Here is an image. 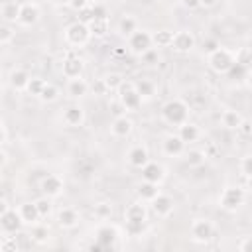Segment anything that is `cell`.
<instances>
[{"mask_svg": "<svg viewBox=\"0 0 252 252\" xmlns=\"http://www.w3.org/2000/svg\"><path fill=\"white\" fill-rule=\"evenodd\" d=\"M14 37V32L8 26H0V43H8Z\"/></svg>", "mask_w": 252, "mask_h": 252, "instance_id": "f907efd6", "label": "cell"}, {"mask_svg": "<svg viewBox=\"0 0 252 252\" xmlns=\"http://www.w3.org/2000/svg\"><path fill=\"white\" fill-rule=\"evenodd\" d=\"M8 209H10V207H8V203H6L4 199H0V217H2V215H4Z\"/></svg>", "mask_w": 252, "mask_h": 252, "instance_id": "6f0895ef", "label": "cell"}, {"mask_svg": "<svg viewBox=\"0 0 252 252\" xmlns=\"http://www.w3.org/2000/svg\"><path fill=\"white\" fill-rule=\"evenodd\" d=\"M106 8L100 6V4H94L93 6V20H106Z\"/></svg>", "mask_w": 252, "mask_h": 252, "instance_id": "7dc6e473", "label": "cell"}, {"mask_svg": "<svg viewBox=\"0 0 252 252\" xmlns=\"http://www.w3.org/2000/svg\"><path fill=\"white\" fill-rule=\"evenodd\" d=\"M140 57H142V61H144L146 65H154V63L158 61V51H154V49L150 47V49H148V51H144Z\"/></svg>", "mask_w": 252, "mask_h": 252, "instance_id": "f6af8a7d", "label": "cell"}, {"mask_svg": "<svg viewBox=\"0 0 252 252\" xmlns=\"http://www.w3.org/2000/svg\"><path fill=\"white\" fill-rule=\"evenodd\" d=\"M87 28H89L91 37H93V35H94V37H104V35L108 33V20H91V22L87 24Z\"/></svg>", "mask_w": 252, "mask_h": 252, "instance_id": "4316f807", "label": "cell"}, {"mask_svg": "<svg viewBox=\"0 0 252 252\" xmlns=\"http://www.w3.org/2000/svg\"><path fill=\"white\" fill-rule=\"evenodd\" d=\"M0 248H2V250H18V242H16V238H6V240L0 244Z\"/></svg>", "mask_w": 252, "mask_h": 252, "instance_id": "f5cc1de1", "label": "cell"}, {"mask_svg": "<svg viewBox=\"0 0 252 252\" xmlns=\"http://www.w3.org/2000/svg\"><path fill=\"white\" fill-rule=\"evenodd\" d=\"M236 132H238L242 138H250V132H252V124H250L248 120H242V122H240V126L236 128Z\"/></svg>", "mask_w": 252, "mask_h": 252, "instance_id": "c3c4849f", "label": "cell"}, {"mask_svg": "<svg viewBox=\"0 0 252 252\" xmlns=\"http://www.w3.org/2000/svg\"><path fill=\"white\" fill-rule=\"evenodd\" d=\"M4 163H6V154H4L2 150H0V167H2Z\"/></svg>", "mask_w": 252, "mask_h": 252, "instance_id": "94428289", "label": "cell"}, {"mask_svg": "<svg viewBox=\"0 0 252 252\" xmlns=\"http://www.w3.org/2000/svg\"><path fill=\"white\" fill-rule=\"evenodd\" d=\"M67 4H69V8H71V10L79 12V10L87 8V6L91 4V2H89V0H67Z\"/></svg>", "mask_w": 252, "mask_h": 252, "instance_id": "816d5d0a", "label": "cell"}, {"mask_svg": "<svg viewBox=\"0 0 252 252\" xmlns=\"http://www.w3.org/2000/svg\"><path fill=\"white\" fill-rule=\"evenodd\" d=\"M89 89H91V91H93V94H96V96H102V94H106V93H108V87L104 85V81H102V79L93 81V83L89 85Z\"/></svg>", "mask_w": 252, "mask_h": 252, "instance_id": "60d3db41", "label": "cell"}, {"mask_svg": "<svg viewBox=\"0 0 252 252\" xmlns=\"http://www.w3.org/2000/svg\"><path fill=\"white\" fill-rule=\"evenodd\" d=\"M161 116L167 124H173V126H179L183 122H187V116H189V106L179 100V98H171L167 100L163 106H161Z\"/></svg>", "mask_w": 252, "mask_h": 252, "instance_id": "6da1fadb", "label": "cell"}, {"mask_svg": "<svg viewBox=\"0 0 252 252\" xmlns=\"http://www.w3.org/2000/svg\"><path fill=\"white\" fill-rule=\"evenodd\" d=\"M136 91H138L142 100L144 98H152L156 94V85L152 81H140V83H136Z\"/></svg>", "mask_w": 252, "mask_h": 252, "instance_id": "d6a6232c", "label": "cell"}, {"mask_svg": "<svg viewBox=\"0 0 252 252\" xmlns=\"http://www.w3.org/2000/svg\"><path fill=\"white\" fill-rule=\"evenodd\" d=\"M67 93L69 96L73 98H79V96H85L89 93V85L81 79V77H75V79H69V85H67Z\"/></svg>", "mask_w": 252, "mask_h": 252, "instance_id": "7402d4cb", "label": "cell"}, {"mask_svg": "<svg viewBox=\"0 0 252 252\" xmlns=\"http://www.w3.org/2000/svg\"><path fill=\"white\" fill-rule=\"evenodd\" d=\"M158 193H159L158 183L144 181V183H140V185H138V197H140L142 201H152V199H154Z\"/></svg>", "mask_w": 252, "mask_h": 252, "instance_id": "83f0119b", "label": "cell"}, {"mask_svg": "<svg viewBox=\"0 0 252 252\" xmlns=\"http://www.w3.org/2000/svg\"><path fill=\"white\" fill-rule=\"evenodd\" d=\"M116 238H118V230H116L114 226H110V224H102V226L96 228L94 242L100 244L102 250H106V248H114Z\"/></svg>", "mask_w": 252, "mask_h": 252, "instance_id": "ba28073f", "label": "cell"}, {"mask_svg": "<svg viewBox=\"0 0 252 252\" xmlns=\"http://www.w3.org/2000/svg\"><path fill=\"white\" fill-rule=\"evenodd\" d=\"M140 169H142L144 181H150V183H159L163 179V175H165L161 163H158V161H146Z\"/></svg>", "mask_w": 252, "mask_h": 252, "instance_id": "7c38bea8", "label": "cell"}, {"mask_svg": "<svg viewBox=\"0 0 252 252\" xmlns=\"http://www.w3.org/2000/svg\"><path fill=\"white\" fill-rule=\"evenodd\" d=\"M61 71L67 79H75V77H81L83 73V61L79 55H75V51H67L65 57H63V65H61Z\"/></svg>", "mask_w": 252, "mask_h": 252, "instance_id": "52a82bcc", "label": "cell"}, {"mask_svg": "<svg viewBox=\"0 0 252 252\" xmlns=\"http://www.w3.org/2000/svg\"><path fill=\"white\" fill-rule=\"evenodd\" d=\"M0 177H2V173H0Z\"/></svg>", "mask_w": 252, "mask_h": 252, "instance_id": "6125c7cd", "label": "cell"}, {"mask_svg": "<svg viewBox=\"0 0 252 252\" xmlns=\"http://www.w3.org/2000/svg\"><path fill=\"white\" fill-rule=\"evenodd\" d=\"M65 39H67V43H71V45H75V47L85 45V43L91 39V33H89L87 24H81V22L71 24V26L65 30Z\"/></svg>", "mask_w": 252, "mask_h": 252, "instance_id": "5b68a950", "label": "cell"}, {"mask_svg": "<svg viewBox=\"0 0 252 252\" xmlns=\"http://www.w3.org/2000/svg\"><path fill=\"white\" fill-rule=\"evenodd\" d=\"M171 47L177 53H187L195 47V35L191 32H175L171 39Z\"/></svg>", "mask_w": 252, "mask_h": 252, "instance_id": "8fae6325", "label": "cell"}, {"mask_svg": "<svg viewBox=\"0 0 252 252\" xmlns=\"http://www.w3.org/2000/svg\"><path fill=\"white\" fill-rule=\"evenodd\" d=\"M250 57H252V55H250V49H248V47H242V49L234 55V61H236L238 65H242V67H246V69L250 71V61H252Z\"/></svg>", "mask_w": 252, "mask_h": 252, "instance_id": "8d00e7d4", "label": "cell"}, {"mask_svg": "<svg viewBox=\"0 0 252 252\" xmlns=\"http://www.w3.org/2000/svg\"><path fill=\"white\" fill-rule=\"evenodd\" d=\"M126 230H128V234L136 236L144 230V222H126Z\"/></svg>", "mask_w": 252, "mask_h": 252, "instance_id": "681fc988", "label": "cell"}, {"mask_svg": "<svg viewBox=\"0 0 252 252\" xmlns=\"http://www.w3.org/2000/svg\"><path fill=\"white\" fill-rule=\"evenodd\" d=\"M39 20V8L35 4H22L20 6V16H18V22L22 26H33L35 22Z\"/></svg>", "mask_w": 252, "mask_h": 252, "instance_id": "5bb4252c", "label": "cell"}, {"mask_svg": "<svg viewBox=\"0 0 252 252\" xmlns=\"http://www.w3.org/2000/svg\"><path fill=\"white\" fill-rule=\"evenodd\" d=\"M94 215H96L98 219H108V217L112 215L110 203H98V205H94Z\"/></svg>", "mask_w": 252, "mask_h": 252, "instance_id": "b9f144b4", "label": "cell"}, {"mask_svg": "<svg viewBox=\"0 0 252 252\" xmlns=\"http://www.w3.org/2000/svg\"><path fill=\"white\" fill-rule=\"evenodd\" d=\"M226 75H230L232 79L236 77V79L240 81V79H244V77L248 75V69H246V67H242V65H238V63L234 61V63H232V67H230V69L226 71Z\"/></svg>", "mask_w": 252, "mask_h": 252, "instance_id": "f35d334b", "label": "cell"}, {"mask_svg": "<svg viewBox=\"0 0 252 252\" xmlns=\"http://www.w3.org/2000/svg\"><path fill=\"white\" fill-rule=\"evenodd\" d=\"M185 144H191V142H197L199 140V128L191 122H183L179 124V134H177Z\"/></svg>", "mask_w": 252, "mask_h": 252, "instance_id": "603a6c76", "label": "cell"}, {"mask_svg": "<svg viewBox=\"0 0 252 252\" xmlns=\"http://www.w3.org/2000/svg\"><path fill=\"white\" fill-rule=\"evenodd\" d=\"M244 189L242 187H226L224 191H222V195H220V207L224 209V211H236V209H240V205L244 203Z\"/></svg>", "mask_w": 252, "mask_h": 252, "instance_id": "277c9868", "label": "cell"}, {"mask_svg": "<svg viewBox=\"0 0 252 252\" xmlns=\"http://www.w3.org/2000/svg\"><path fill=\"white\" fill-rule=\"evenodd\" d=\"M152 47V35L146 30H136L132 35H128V49L136 55H142Z\"/></svg>", "mask_w": 252, "mask_h": 252, "instance_id": "8992f818", "label": "cell"}, {"mask_svg": "<svg viewBox=\"0 0 252 252\" xmlns=\"http://www.w3.org/2000/svg\"><path fill=\"white\" fill-rule=\"evenodd\" d=\"M220 45H219V41L215 39V37H207L205 41H203V51L205 53H213L215 49H219Z\"/></svg>", "mask_w": 252, "mask_h": 252, "instance_id": "bcb514c9", "label": "cell"}, {"mask_svg": "<svg viewBox=\"0 0 252 252\" xmlns=\"http://www.w3.org/2000/svg\"><path fill=\"white\" fill-rule=\"evenodd\" d=\"M41 191L45 197H57L61 191H63V181L57 177V175H47L41 179Z\"/></svg>", "mask_w": 252, "mask_h": 252, "instance_id": "9a60e30c", "label": "cell"}, {"mask_svg": "<svg viewBox=\"0 0 252 252\" xmlns=\"http://www.w3.org/2000/svg\"><path fill=\"white\" fill-rule=\"evenodd\" d=\"M173 199L169 197V195H161V193H158L154 199H152V209H154V213L158 215V217H167L171 211H173Z\"/></svg>", "mask_w": 252, "mask_h": 252, "instance_id": "4fadbf2b", "label": "cell"}, {"mask_svg": "<svg viewBox=\"0 0 252 252\" xmlns=\"http://www.w3.org/2000/svg\"><path fill=\"white\" fill-rule=\"evenodd\" d=\"M33 203H35V207H37L39 217H47V215H49V211H51L49 197H41V199H37V201H33Z\"/></svg>", "mask_w": 252, "mask_h": 252, "instance_id": "ab89813d", "label": "cell"}, {"mask_svg": "<svg viewBox=\"0 0 252 252\" xmlns=\"http://www.w3.org/2000/svg\"><path fill=\"white\" fill-rule=\"evenodd\" d=\"M181 4L185 8H189V10H193V8H199L201 6V0H181Z\"/></svg>", "mask_w": 252, "mask_h": 252, "instance_id": "11a10c76", "label": "cell"}, {"mask_svg": "<svg viewBox=\"0 0 252 252\" xmlns=\"http://www.w3.org/2000/svg\"><path fill=\"white\" fill-rule=\"evenodd\" d=\"M32 240L37 242V244H43L47 238H49V228L45 224H35L33 222V228H32Z\"/></svg>", "mask_w": 252, "mask_h": 252, "instance_id": "836d02e7", "label": "cell"}, {"mask_svg": "<svg viewBox=\"0 0 252 252\" xmlns=\"http://www.w3.org/2000/svg\"><path fill=\"white\" fill-rule=\"evenodd\" d=\"M102 81H104V85L108 87V91H116L124 79H122V75H120V73H108Z\"/></svg>", "mask_w": 252, "mask_h": 252, "instance_id": "74e56055", "label": "cell"}, {"mask_svg": "<svg viewBox=\"0 0 252 252\" xmlns=\"http://www.w3.org/2000/svg\"><path fill=\"white\" fill-rule=\"evenodd\" d=\"M83 120H85V110H83L81 106L71 104L69 108H65V112H63V122H65L67 126H81Z\"/></svg>", "mask_w": 252, "mask_h": 252, "instance_id": "ac0fdd59", "label": "cell"}, {"mask_svg": "<svg viewBox=\"0 0 252 252\" xmlns=\"http://www.w3.org/2000/svg\"><path fill=\"white\" fill-rule=\"evenodd\" d=\"M77 222H79V215H77L75 209L65 207V209H61V211L57 213V224H59L61 228H73Z\"/></svg>", "mask_w": 252, "mask_h": 252, "instance_id": "d6986e66", "label": "cell"}, {"mask_svg": "<svg viewBox=\"0 0 252 252\" xmlns=\"http://www.w3.org/2000/svg\"><path fill=\"white\" fill-rule=\"evenodd\" d=\"M22 224H24V220H22V217H20L18 211L8 209V211L0 217V228H2L4 232H8V234L18 232V230L22 228Z\"/></svg>", "mask_w": 252, "mask_h": 252, "instance_id": "30bf717a", "label": "cell"}, {"mask_svg": "<svg viewBox=\"0 0 252 252\" xmlns=\"http://www.w3.org/2000/svg\"><path fill=\"white\" fill-rule=\"evenodd\" d=\"M18 213H20L22 220L28 222V224H33V222H37V219H39V213H37L35 203H24V205L18 209Z\"/></svg>", "mask_w": 252, "mask_h": 252, "instance_id": "484cf974", "label": "cell"}, {"mask_svg": "<svg viewBox=\"0 0 252 252\" xmlns=\"http://www.w3.org/2000/svg\"><path fill=\"white\" fill-rule=\"evenodd\" d=\"M205 159H207V154L201 152V150H189L185 154V161H187L189 167H199V165L205 163Z\"/></svg>", "mask_w": 252, "mask_h": 252, "instance_id": "1f68e13d", "label": "cell"}, {"mask_svg": "<svg viewBox=\"0 0 252 252\" xmlns=\"http://www.w3.org/2000/svg\"><path fill=\"white\" fill-rule=\"evenodd\" d=\"M128 161L132 167H142L146 161H150L148 158V150L144 146H134L130 152H128Z\"/></svg>", "mask_w": 252, "mask_h": 252, "instance_id": "44dd1931", "label": "cell"}, {"mask_svg": "<svg viewBox=\"0 0 252 252\" xmlns=\"http://www.w3.org/2000/svg\"><path fill=\"white\" fill-rule=\"evenodd\" d=\"M28 81H30V73L26 69H14L10 73V85L16 91H24L26 85H28Z\"/></svg>", "mask_w": 252, "mask_h": 252, "instance_id": "cb8c5ba5", "label": "cell"}, {"mask_svg": "<svg viewBox=\"0 0 252 252\" xmlns=\"http://www.w3.org/2000/svg\"><path fill=\"white\" fill-rule=\"evenodd\" d=\"M232 63H234V53L224 47H219L213 53H209V67L215 73H226L232 67Z\"/></svg>", "mask_w": 252, "mask_h": 252, "instance_id": "7a4b0ae2", "label": "cell"}, {"mask_svg": "<svg viewBox=\"0 0 252 252\" xmlns=\"http://www.w3.org/2000/svg\"><path fill=\"white\" fill-rule=\"evenodd\" d=\"M132 126H134L132 120L126 118V114H122V116H114V120L110 124V130H112V134L116 138H126L132 132Z\"/></svg>", "mask_w": 252, "mask_h": 252, "instance_id": "2e32d148", "label": "cell"}, {"mask_svg": "<svg viewBox=\"0 0 252 252\" xmlns=\"http://www.w3.org/2000/svg\"><path fill=\"white\" fill-rule=\"evenodd\" d=\"M4 140H6V132H4V128L0 126V146L4 144Z\"/></svg>", "mask_w": 252, "mask_h": 252, "instance_id": "91938a15", "label": "cell"}, {"mask_svg": "<svg viewBox=\"0 0 252 252\" xmlns=\"http://www.w3.org/2000/svg\"><path fill=\"white\" fill-rule=\"evenodd\" d=\"M248 248H250V236H244L242 242L238 244V250L240 252H248Z\"/></svg>", "mask_w": 252, "mask_h": 252, "instance_id": "9f6ffc18", "label": "cell"}, {"mask_svg": "<svg viewBox=\"0 0 252 252\" xmlns=\"http://www.w3.org/2000/svg\"><path fill=\"white\" fill-rule=\"evenodd\" d=\"M124 110H126V108L122 106V102H120V100H118V102H114V104H110V112H112L114 116H122V114H124Z\"/></svg>", "mask_w": 252, "mask_h": 252, "instance_id": "db71d44e", "label": "cell"}, {"mask_svg": "<svg viewBox=\"0 0 252 252\" xmlns=\"http://www.w3.org/2000/svg\"><path fill=\"white\" fill-rule=\"evenodd\" d=\"M136 30H138V24H136V20H134L132 16L120 18V22H118V33H120V35L128 37V35H132Z\"/></svg>", "mask_w": 252, "mask_h": 252, "instance_id": "f1b7e54d", "label": "cell"}, {"mask_svg": "<svg viewBox=\"0 0 252 252\" xmlns=\"http://www.w3.org/2000/svg\"><path fill=\"white\" fill-rule=\"evenodd\" d=\"M171 39H173V32H169V30H158L152 35V43H156L158 47H169Z\"/></svg>", "mask_w": 252, "mask_h": 252, "instance_id": "f546056e", "label": "cell"}, {"mask_svg": "<svg viewBox=\"0 0 252 252\" xmlns=\"http://www.w3.org/2000/svg\"><path fill=\"white\" fill-rule=\"evenodd\" d=\"M116 91L120 93V98H118V100L122 102V106H124L126 110H134V108L140 106L142 98H140V94H138V91H136V83H132V81H122Z\"/></svg>", "mask_w": 252, "mask_h": 252, "instance_id": "3957f363", "label": "cell"}, {"mask_svg": "<svg viewBox=\"0 0 252 252\" xmlns=\"http://www.w3.org/2000/svg\"><path fill=\"white\" fill-rule=\"evenodd\" d=\"M20 6L22 4H18V2H6L2 6V18L6 22H16L18 16H20Z\"/></svg>", "mask_w": 252, "mask_h": 252, "instance_id": "4dcf8cb0", "label": "cell"}, {"mask_svg": "<svg viewBox=\"0 0 252 252\" xmlns=\"http://www.w3.org/2000/svg\"><path fill=\"white\" fill-rule=\"evenodd\" d=\"M213 232H215V228H213L211 220H207V219H197L191 224V236L197 242H209L213 238Z\"/></svg>", "mask_w": 252, "mask_h": 252, "instance_id": "9c48e42d", "label": "cell"}, {"mask_svg": "<svg viewBox=\"0 0 252 252\" xmlns=\"http://www.w3.org/2000/svg\"><path fill=\"white\" fill-rule=\"evenodd\" d=\"M77 14H79V16H77V22H81V24H89V22L93 20V6L89 4L87 8H83V10H79Z\"/></svg>", "mask_w": 252, "mask_h": 252, "instance_id": "7bdbcfd3", "label": "cell"}, {"mask_svg": "<svg viewBox=\"0 0 252 252\" xmlns=\"http://www.w3.org/2000/svg\"><path fill=\"white\" fill-rule=\"evenodd\" d=\"M215 2H217V0H201V6H207V8H211V6H215Z\"/></svg>", "mask_w": 252, "mask_h": 252, "instance_id": "680465c9", "label": "cell"}, {"mask_svg": "<svg viewBox=\"0 0 252 252\" xmlns=\"http://www.w3.org/2000/svg\"><path fill=\"white\" fill-rule=\"evenodd\" d=\"M242 120H244V118H242V114H240L238 110H224L222 116H220L222 126L228 128V130H236V128L240 126Z\"/></svg>", "mask_w": 252, "mask_h": 252, "instance_id": "d4e9b609", "label": "cell"}, {"mask_svg": "<svg viewBox=\"0 0 252 252\" xmlns=\"http://www.w3.org/2000/svg\"><path fill=\"white\" fill-rule=\"evenodd\" d=\"M57 96H59V89H57L55 85H51V83H45L43 89H41V93H39V98H41L43 102H51V100H55Z\"/></svg>", "mask_w": 252, "mask_h": 252, "instance_id": "d590c367", "label": "cell"}, {"mask_svg": "<svg viewBox=\"0 0 252 252\" xmlns=\"http://www.w3.org/2000/svg\"><path fill=\"white\" fill-rule=\"evenodd\" d=\"M146 217H148V211H146V207L142 203H132L124 211L126 222H146Z\"/></svg>", "mask_w": 252, "mask_h": 252, "instance_id": "e0dca14e", "label": "cell"}, {"mask_svg": "<svg viewBox=\"0 0 252 252\" xmlns=\"http://www.w3.org/2000/svg\"><path fill=\"white\" fill-rule=\"evenodd\" d=\"M163 152L167 156H173V158L175 156H181L185 152V142L179 136H167L163 140Z\"/></svg>", "mask_w": 252, "mask_h": 252, "instance_id": "ffe728a7", "label": "cell"}, {"mask_svg": "<svg viewBox=\"0 0 252 252\" xmlns=\"http://www.w3.org/2000/svg\"><path fill=\"white\" fill-rule=\"evenodd\" d=\"M43 85H45V81L43 79H39V77H30V81H28V85H26V93L28 94H32V96H39V93H41V89H43Z\"/></svg>", "mask_w": 252, "mask_h": 252, "instance_id": "e575fe53", "label": "cell"}, {"mask_svg": "<svg viewBox=\"0 0 252 252\" xmlns=\"http://www.w3.org/2000/svg\"><path fill=\"white\" fill-rule=\"evenodd\" d=\"M240 173L244 177H250L252 175V156H244L242 161H240Z\"/></svg>", "mask_w": 252, "mask_h": 252, "instance_id": "ee69618b", "label": "cell"}]
</instances>
